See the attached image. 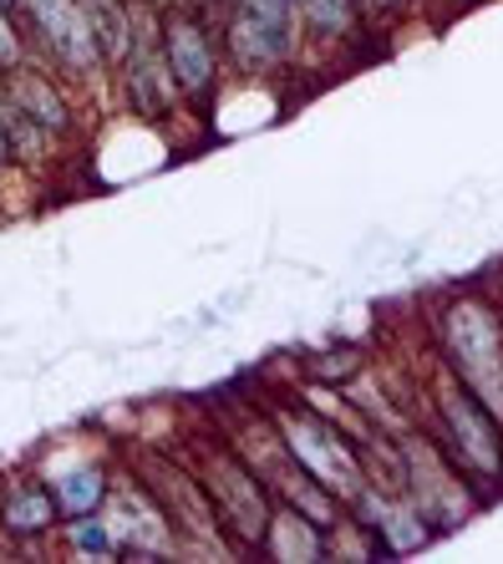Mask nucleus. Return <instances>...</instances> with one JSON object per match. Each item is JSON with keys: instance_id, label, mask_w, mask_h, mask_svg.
Returning a JSON list of instances; mask_svg holds the SVG:
<instances>
[{"instance_id": "9", "label": "nucleus", "mask_w": 503, "mask_h": 564, "mask_svg": "<svg viewBox=\"0 0 503 564\" xmlns=\"http://www.w3.org/2000/svg\"><path fill=\"white\" fill-rule=\"evenodd\" d=\"M225 26H219V46L225 62L244 77H275L280 66H291L295 56V15H265V11H239L225 6Z\"/></svg>"}, {"instance_id": "21", "label": "nucleus", "mask_w": 503, "mask_h": 564, "mask_svg": "<svg viewBox=\"0 0 503 564\" xmlns=\"http://www.w3.org/2000/svg\"><path fill=\"white\" fill-rule=\"evenodd\" d=\"M21 158H15V143H11V132H6V122H0V173H11Z\"/></svg>"}, {"instance_id": "17", "label": "nucleus", "mask_w": 503, "mask_h": 564, "mask_svg": "<svg viewBox=\"0 0 503 564\" xmlns=\"http://www.w3.org/2000/svg\"><path fill=\"white\" fill-rule=\"evenodd\" d=\"M67 524V544L72 554H87V560H118V534L102 513H87V519H62Z\"/></svg>"}, {"instance_id": "14", "label": "nucleus", "mask_w": 503, "mask_h": 564, "mask_svg": "<svg viewBox=\"0 0 503 564\" xmlns=\"http://www.w3.org/2000/svg\"><path fill=\"white\" fill-rule=\"evenodd\" d=\"M81 15L92 26L102 72H118L128 56V36H133V0H81Z\"/></svg>"}, {"instance_id": "15", "label": "nucleus", "mask_w": 503, "mask_h": 564, "mask_svg": "<svg viewBox=\"0 0 503 564\" xmlns=\"http://www.w3.org/2000/svg\"><path fill=\"white\" fill-rule=\"evenodd\" d=\"M295 21L316 41H351L361 31L357 0H295Z\"/></svg>"}, {"instance_id": "1", "label": "nucleus", "mask_w": 503, "mask_h": 564, "mask_svg": "<svg viewBox=\"0 0 503 564\" xmlns=\"http://www.w3.org/2000/svg\"><path fill=\"white\" fill-rule=\"evenodd\" d=\"M427 397H433V443L452 458V468L463 473L473 488L503 484V422L499 412L452 377L442 361L427 377Z\"/></svg>"}, {"instance_id": "11", "label": "nucleus", "mask_w": 503, "mask_h": 564, "mask_svg": "<svg viewBox=\"0 0 503 564\" xmlns=\"http://www.w3.org/2000/svg\"><path fill=\"white\" fill-rule=\"evenodd\" d=\"M62 524V509H56L52 488L36 473H21L0 488V534L15 539V544H31V539H46Z\"/></svg>"}, {"instance_id": "4", "label": "nucleus", "mask_w": 503, "mask_h": 564, "mask_svg": "<svg viewBox=\"0 0 503 564\" xmlns=\"http://www.w3.org/2000/svg\"><path fill=\"white\" fill-rule=\"evenodd\" d=\"M275 437L285 447V458L300 473H310L320 488H331L341 503H351L367 484V468H361V437H346L336 422H326L310 408H275Z\"/></svg>"}, {"instance_id": "5", "label": "nucleus", "mask_w": 503, "mask_h": 564, "mask_svg": "<svg viewBox=\"0 0 503 564\" xmlns=\"http://www.w3.org/2000/svg\"><path fill=\"white\" fill-rule=\"evenodd\" d=\"M397 453H402V494H407V503L423 513V524L433 534H452L478 509V488L452 468V458L433 443V433L402 427Z\"/></svg>"}, {"instance_id": "10", "label": "nucleus", "mask_w": 503, "mask_h": 564, "mask_svg": "<svg viewBox=\"0 0 503 564\" xmlns=\"http://www.w3.org/2000/svg\"><path fill=\"white\" fill-rule=\"evenodd\" d=\"M0 87L11 93V102L36 122L52 143H67L72 132H77V118H72V102H67V87L56 77L52 66H41L36 56H26L21 66L11 72H0Z\"/></svg>"}, {"instance_id": "12", "label": "nucleus", "mask_w": 503, "mask_h": 564, "mask_svg": "<svg viewBox=\"0 0 503 564\" xmlns=\"http://www.w3.org/2000/svg\"><path fill=\"white\" fill-rule=\"evenodd\" d=\"M260 554L280 564H310L331 554V529H320L316 519H305L291 503H270L265 519V539H260Z\"/></svg>"}, {"instance_id": "6", "label": "nucleus", "mask_w": 503, "mask_h": 564, "mask_svg": "<svg viewBox=\"0 0 503 564\" xmlns=\"http://www.w3.org/2000/svg\"><path fill=\"white\" fill-rule=\"evenodd\" d=\"M15 15H21L31 56L41 66H52L62 82H87L102 72L81 0H15Z\"/></svg>"}, {"instance_id": "3", "label": "nucleus", "mask_w": 503, "mask_h": 564, "mask_svg": "<svg viewBox=\"0 0 503 564\" xmlns=\"http://www.w3.org/2000/svg\"><path fill=\"white\" fill-rule=\"evenodd\" d=\"M194 478H199L204 499L219 513V529H225L229 550L234 554H254L260 539H265V519H270V488L265 478L250 468V463L234 453V443H204L199 463H194Z\"/></svg>"}, {"instance_id": "7", "label": "nucleus", "mask_w": 503, "mask_h": 564, "mask_svg": "<svg viewBox=\"0 0 503 564\" xmlns=\"http://www.w3.org/2000/svg\"><path fill=\"white\" fill-rule=\"evenodd\" d=\"M158 41L168 77L184 102H209L225 72V46L209 11H158Z\"/></svg>"}, {"instance_id": "19", "label": "nucleus", "mask_w": 503, "mask_h": 564, "mask_svg": "<svg viewBox=\"0 0 503 564\" xmlns=\"http://www.w3.org/2000/svg\"><path fill=\"white\" fill-rule=\"evenodd\" d=\"M407 0H357V11L361 21H382V15H397Z\"/></svg>"}, {"instance_id": "20", "label": "nucleus", "mask_w": 503, "mask_h": 564, "mask_svg": "<svg viewBox=\"0 0 503 564\" xmlns=\"http://www.w3.org/2000/svg\"><path fill=\"white\" fill-rule=\"evenodd\" d=\"M158 11H209L219 15V0H153Z\"/></svg>"}, {"instance_id": "2", "label": "nucleus", "mask_w": 503, "mask_h": 564, "mask_svg": "<svg viewBox=\"0 0 503 564\" xmlns=\"http://www.w3.org/2000/svg\"><path fill=\"white\" fill-rule=\"evenodd\" d=\"M437 356L503 422V315L483 295H452L437 311Z\"/></svg>"}, {"instance_id": "18", "label": "nucleus", "mask_w": 503, "mask_h": 564, "mask_svg": "<svg viewBox=\"0 0 503 564\" xmlns=\"http://www.w3.org/2000/svg\"><path fill=\"white\" fill-rule=\"evenodd\" d=\"M26 56H31V46H26V31H21V15L11 6H0V72L21 66Z\"/></svg>"}, {"instance_id": "22", "label": "nucleus", "mask_w": 503, "mask_h": 564, "mask_svg": "<svg viewBox=\"0 0 503 564\" xmlns=\"http://www.w3.org/2000/svg\"><path fill=\"white\" fill-rule=\"evenodd\" d=\"M0 6H11V11H15V0H0Z\"/></svg>"}, {"instance_id": "16", "label": "nucleus", "mask_w": 503, "mask_h": 564, "mask_svg": "<svg viewBox=\"0 0 503 564\" xmlns=\"http://www.w3.org/2000/svg\"><path fill=\"white\" fill-rule=\"evenodd\" d=\"M305 381H320V387H351V381L367 371V356L361 346H331V351L305 356Z\"/></svg>"}, {"instance_id": "13", "label": "nucleus", "mask_w": 503, "mask_h": 564, "mask_svg": "<svg viewBox=\"0 0 503 564\" xmlns=\"http://www.w3.org/2000/svg\"><path fill=\"white\" fill-rule=\"evenodd\" d=\"M46 488H52L62 519H87V513H102L107 488H112V473H107V463L87 458V463H72L67 473H56Z\"/></svg>"}, {"instance_id": "8", "label": "nucleus", "mask_w": 503, "mask_h": 564, "mask_svg": "<svg viewBox=\"0 0 503 564\" xmlns=\"http://www.w3.org/2000/svg\"><path fill=\"white\" fill-rule=\"evenodd\" d=\"M118 77H122V97H128V107L147 122L168 118L173 107L184 102L178 87H173V77H168V62H163L158 6H153V0H133V36H128V56H122Z\"/></svg>"}, {"instance_id": "23", "label": "nucleus", "mask_w": 503, "mask_h": 564, "mask_svg": "<svg viewBox=\"0 0 503 564\" xmlns=\"http://www.w3.org/2000/svg\"><path fill=\"white\" fill-rule=\"evenodd\" d=\"M291 6H295V0H291Z\"/></svg>"}]
</instances>
